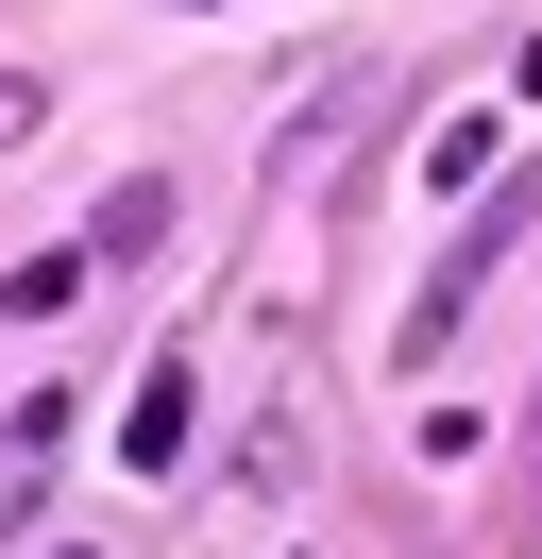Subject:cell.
I'll use <instances>...</instances> for the list:
<instances>
[{"label":"cell","mask_w":542,"mask_h":559,"mask_svg":"<svg viewBox=\"0 0 542 559\" xmlns=\"http://www.w3.org/2000/svg\"><path fill=\"white\" fill-rule=\"evenodd\" d=\"M508 238H526V204H508V187H492V204H474V238H458V272H440V288H424V306H406V356H424V340H440V322H458V306H474V288H492V254H508Z\"/></svg>","instance_id":"obj_1"},{"label":"cell","mask_w":542,"mask_h":559,"mask_svg":"<svg viewBox=\"0 0 542 559\" xmlns=\"http://www.w3.org/2000/svg\"><path fill=\"white\" fill-rule=\"evenodd\" d=\"M169 238V187H119V204L85 221V272H119V254H153Z\"/></svg>","instance_id":"obj_3"},{"label":"cell","mask_w":542,"mask_h":559,"mask_svg":"<svg viewBox=\"0 0 542 559\" xmlns=\"http://www.w3.org/2000/svg\"><path fill=\"white\" fill-rule=\"evenodd\" d=\"M119 457H136V475H169V457H187V356H153V390H136Z\"/></svg>","instance_id":"obj_2"},{"label":"cell","mask_w":542,"mask_h":559,"mask_svg":"<svg viewBox=\"0 0 542 559\" xmlns=\"http://www.w3.org/2000/svg\"><path fill=\"white\" fill-rule=\"evenodd\" d=\"M34 119H51V85H34V69H0V153H34Z\"/></svg>","instance_id":"obj_6"},{"label":"cell","mask_w":542,"mask_h":559,"mask_svg":"<svg viewBox=\"0 0 542 559\" xmlns=\"http://www.w3.org/2000/svg\"><path fill=\"white\" fill-rule=\"evenodd\" d=\"M68 288H85V254H17V272H0V306H17V322H51Z\"/></svg>","instance_id":"obj_5"},{"label":"cell","mask_w":542,"mask_h":559,"mask_svg":"<svg viewBox=\"0 0 542 559\" xmlns=\"http://www.w3.org/2000/svg\"><path fill=\"white\" fill-rule=\"evenodd\" d=\"M508 170V119H440L424 136V187H492Z\"/></svg>","instance_id":"obj_4"}]
</instances>
